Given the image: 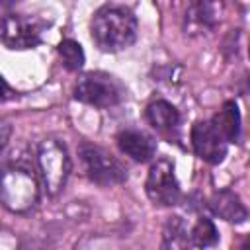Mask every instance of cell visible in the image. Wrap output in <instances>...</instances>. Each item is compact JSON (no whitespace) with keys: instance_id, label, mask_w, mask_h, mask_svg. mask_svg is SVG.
<instances>
[{"instance_id":"cell-11","label":"cell","mask_w":250,"mask_h":250,"mask_svg":"<svg viewBox=\"0 0 250 250\" xmlns=\"http://www.w3.org/2000/svg\"><path fill=\"white\" fill-rule=\"evenodd\" d=\"M227 143H236L240 137V111L234 102H225L223 107L211 119Z\"/></svg>"},{"instance_id":"cell-16","label":"cell","mask_w":250,"mask_h":250,"mask_svg":"<svg viewBox=\"0 0 250 250\" xmlns=\"http://www.w3.org/2000/svg\"><path fill=\"white\" fill-rule=\"evenodd\" d=\"M2 129H4V133H2V146H6V143H8V131H10V125H8V123H4V125H2Z\"/></svg>"},{"instance_id":"cell-17","label":"cell","mask_w":250,"mask_h":250,"mask_svg":"<svg viewBox=\"0 0 250 250\" xmlns=\"http://www.w3.org/2000/svg\"><path fill=\"white\" fill-rule=\"evenodd\" d=\"M16 2H20V0H2L4 8H10V6H12V4H16Z\"/></svg>"},{"instance_id":"cell-7","label":"cell","mask_w":250,"mask_h":250,"mask_svg":"<svg viewBox=\"0 0 250 250\" xmlns=\"http://www.w3.org/2000/svg\"><path fill=\"white\" fill-rule=\"evenodd\" d=\"M43 23L20 14H8L2 21V41L8 49H33L41 43Z\"/></svg>"},{"instance_id":"cell-15","label":"cell","mask_w":250,"mask_h":250,"mask_svg":"<svg viewBox=\"0 0 250 250\" xmlns=\"http://www.w3.org/2000/svg\"><path fill=\"white\" fill-rule=\"evenodd\" d=\"M61 59H62V64L68 68V70H80L82 64H84V51L80 47V43L72 41V39H62L57 47Z\"/></svg>"},{"instance_id":"cell-1","label":"cell","mask_w":250,"mask_h":250,"mask_svg":"<svg viewBox=\"0 0 250 250\" xmlns=\"http://www.w3.org/2000/svg\"><path fill=\"white\" fill-rule=\"evenodd\" d=\"M92 39L100 51L117 53L131 47L137 39V18L125 6H104L100 8L90 23Z\"/></svg>"},{"instance_id":"cell-2","label":"cell","mask_w":250,"mask_h":250,"mask_svg":"<svg viewBox=\"0 0 250 250\" xmlns=\"http://www.w3.org/2000/svg\"><path fill=\"white\" fill-rule=\"evenodd\" d=\"M37 180L29 166L25 164H12L4 170L2 176V203L6 209L14 213H25L33 209L37 203Z\"/></svg>"},{"instance_id":"cell-6","label":"cell","mask_w":250,"mask_h":250,"mask_svg":"<svg viewBox=\"0 0 250 250\" xmlns=\"http://www.w3.org/2000/svg\"><path fill=\"white\" fill-rule=\"evenodd\" d=\"M146 195L154 205L160 207H172L178 205L182 199V189L178 184V178L174 174V166L170 160H156L146 176V184H145Z\"/></svg>"},{"instance_id":"cell-8","label":"cell","mask_w":250,"mask_h":250,"mask_svg":"<svg viewBox=\"0 0 250 250\" xmlns=\"http://www.w3.org/2000/svg\"><path fill=\"white\" fill-rule=\"evenodd\" d=\"M191 145L195 154L209 164H219L227 156V139L221 135L213 121H197L193 125Z\"/></svg>"},{"instance_id":"cell-3","label":"cell","mask_w":250,"mask_h":250,"mask_svg":"<svg viewBox=\"0 0 250 250\" xmlns=\"http://www.w3.org/2000/svg\"><path fill=\"white\" fill-rule=\"evenodd\" d=\"M78 158L84 176L98 186H115L127 180V168L98 145L82 143L78 146Z\"/></svg>"},{"instance_id":"cell-9","label":"cell","mask_w":250,"mask_h":250,"mask_svg":"<svg viewBox=\"0 0 250 250\" xmlns=\"http://www.w3.org/2000/svg\"><path fill=\"white\" fill-rule=\"evenodd\" d=\"M121 152L131 156L137 162H148L156 154V141L139 129H123L115 137Z\"/></svg>"},{"instance_id":"cell-5","label":"cell","mask_w":250,"mask_h":250,"mask_svg":"<svg viewBox=\"0 0 250 250\" xmlns=\"http://www.w3.org/2000/svg\"><path fill=\"white\" fill-rule=\"evenodd\" d=\"M125 96L123 84L105 72H86L78 78L74 88V98L94 107L117 105Z\"/></svg>"},{"instance_id":"cell-12","label":"cell","mask_w":250,"mask_h":250,"mask_svg":"<svg viewBox=\"0 0 250 250\" xmlns=\"http://www.w3.org/2000/svg\"><path fill=\"white\" fill-rule=\"evenodd\" d=\"M146 119L158 131H170V129H174L178 125L180 113H178V109L170 102L154 100V102H150L146 105Z\"/></svg>"},{"instance_id":"cell-14","label":"cell","mask_w":250,"mask_h":250,"mask_svg":"<svg viewBox=\"0 0 250 250\" xmlns=\"http://www.w3.org/2000/svg\"><path fill=\"white\" fill-rule=\"evenodd\" d=\"M164 246L168 248H184L191 246L189 242V230L184 225L182 217H172L164 227Z\"/></svg>"},{"instance_id":"cell-13","label":"cell","mask_w":250,"mask_h":250,"mask_svg":"<svg viewBox=\"0 0 250 250\" xmlns=\"http://www.w3.org/2000/svg\"><path fill=\"white\" fill-rule=\"evenodd\" d=\"M219 240V232L213 225L211 219L207 217H201L193 229L189 230V242L191 246H197V248H207V246H215Z\"/></svg>"},{"instance_id":"cell-10","label":"cell","mask_w":250,"mask_h":250,"mask_svg":"<svg viewBox=\"0 0 250 250\" xmlns=\"http://www.w3.org/2000/svg\"><path fill=\"white\" fill-rule=\"evenodd\" d=\"M209 207L217 217H221V219H225L229 223H242L248 217V211H246L244 203L230 189L215 191L211 195V199H209Z\"/></svg>"},{"instance_id":"cell-4","label":"cell","mask_w":250,"mask_h":250,"mask_svg":"<svg viewBox=\"0 0 250 250\" xmlns=\"http://www.w3.org/2000/svg\"><path fill=\"white\" fill-rule=\"evenodd\" d=\"M37 168L43 188L49 195H57L70 174V158L66 146L57 139H45L37 146Z\"/></svg>"}]
</instances>
